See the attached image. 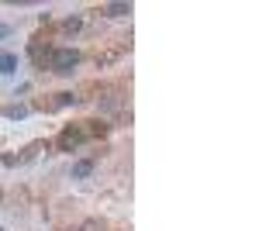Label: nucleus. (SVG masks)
Masks as SVG:
<instances>
[{"label":"nucleus","instance_id":"nucleus-1","mask_svg":"<svg viewBox=\"0 0 259 231\" xmlns=\"http://www.w3.org/2000/svg\"><path fill=\"white\" fill-rule=\"evenodd\" d=\"M80 66V52L76 49H52V56H49V69L52 73H73Z\"/></svg>","mask_w":259,"mask_h":231},{"label":"nucleus","instance_id":"nucleus-2","mask_svg":"<svg viewBox=\"0 0 259 231\" xmlns=\"http://www.w3.org/2000/svg\"><path fill=\"white\" fill-rule=\"evenodd\" d=\"M90 138V128H83V124H69V128H62L59 135V149H76Z\"/></svg>","mask_w":259,"mask_h":231},{"label":"nucleus","instance_id":"nucleus-3","mask_svg":"<svg viewBox=\"0 0 259 231\" xmlns=\"http://www.w3.org/2000/svg\"><path fill=\"white\" fill-rule=\"evenodd\" d=\"M90 173H94V159H80V162H73V179H87Z\"/></svg>","mask_w":259,"mask_h":231},{"label":"nucleus","instance_id":"nucleus-4","mask_svg":"<svg viewBox=\"0 0 259 231\" xmlns=\"http://www.w3.org/2000/svg\"><path fill=\"white\" fill-rule=\"evenodd\" d=\"M104 14L107 18H124V14H132V4H104Z\"/></svg>","mask_w":259,"mask_h":231},{"label":"nucleus","instance_id":"nucleus-5","mask_svg":"<svg viewBox=\"0 0 259 231\" xmlns=\"http://www.w3.org/2000/svg\"><path fill=\"white\" fill-rule=\"evenodd\" d=\"M121 107H124V97H107V100H100V111H104V114H118Z\"/></svg>","mask_w":259,"mask_h":231},{"label":"nucleus","instance_id":"nucleus-6","mask_svg":"<svg viewBox=\"0 0 259 231\" xmlns=\"http://www.w3.org/2000/svg\"><path fill=\"white\" fill-rule=\"evenodd\" d=\"M18 69V56H11V52H0V73L4 76H11Z\"/></svg>","mask_w":259,"mask_h":231},{"label":"nucleus","instance_id":"nucleus-7","mask_svg":"<svg viewBox=\"0 0 259 231\" xmlns=\"http://www.w3.org/2000/svg\"><path fill=\"white\" fill-rule=\"evenodd\" d=\"M80 97H73V94H59V100H56V107H69V104H76Z\"/></svg>","mask_w":259,"mask_h":231},{"label":"nucleus","instance_id":"nucleus-8","mask_svg":"<svg viewBox=\"0 0 259 231\" xmlns=\"http://www.w3.org/2000/svg\"><path fill=\"white\" fill-rule=\"evenodd\" d=\"M76 231H104V224H100V221H83Z\"/></svg>","mask_w":259,"mask_h":231},{"label":"nucleus","instance_id":"nucleus-9","mask_svg":"<svg viewBox=\"0 0 259 231\" xmlns=\"http://www.w3.org/2000/svg\"><path fill=\"white\" fill-rule=\"evenodd\" d=\"M80 24H83L80 18H69V21H66V24H62V28H66V31H76V28H80Z\"/></svg>","mask_w":259,"mask_h":231},{"label":"nucleus","instance_id":"nucleus-10","mask_svg":"<svg viewBox=\"0 0 259 231\" xmlns=\"http://www.w3.org/2000/svg\"><path fill=\"white\" fill-rule=\"evenodd\" d=\"M7 35H11V28H7V24H0V38H7Z\"/></svg>","mask_w":259,"mask_h":231}]
</instances>
